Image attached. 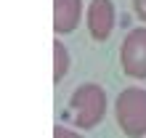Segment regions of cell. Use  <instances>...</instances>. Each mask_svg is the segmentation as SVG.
<instances>
[{"label":"cell","mask_w":146,"mask_h":138,"mask_svg":"<svg viewBox=\"0 0 146 138\" xmlns=\"http://www.w3.org/2000/svg\"><path fill=\"white\" fill-rule=\"evenodd\" d=\"M106 90L96 82H82L69 96V117L80 130H93L106 114Z\"/></svg>","instance_id":"obj_1"},{"label":"cell","mask_w":146,"mask_h":138,"mask_svg":"<svg viewBox=\"0 0 146 138\" xmlns=\"http://www.w3.org/2000/svg\"><path fill=\"white\" fill-rule=\"evenodd\" d=\"M114 119L127 138H146V90L143 88L119 90L114 101Z\"/></svg>","instance_id":"obj_2"},{"label":"cell","mask_w":146,"mask_h":138,"mask_svg":"<svg viewBox=\"0 0 146 138\" xmlns=\"http://www.w3.org/2000/svg\"><path fill=\"white\" fill-rule=\"evenodd\" d=\"M119 66L130 80H146V27H135L119 45Z\"/></svg>","instance_id":"obj_3"},{"label":"cell","mask_w":146,"mask_h":138,"mask_svg":"<svg viewBox=\"0 0 146 138\" xmlns=\"http://www.w3.org/2000/svg\"><path fill=\"white\" fill-rule=\"evenodd\" d=\"M114 21H117V8L111 0H90L88 3L85 24H88V32L96 42H106L111 37Z\"/></svg>","instance_id":"obj_4"},{"label":"cell","mask_w":146,"mask_h":138,"mask_svg":"<svg viewBox=\"0 0 146 138\" xmlns=\"http://www.w3.org/2000/svg\"><path fill=\"white\" fill-rule=\"evenodd\" d=\"M82 19V0H53V32L69 34Z\"/></svg>","instance_id":"obj_5"},{"label":"cell","mask_w":146,"mask_h":138,"mask_svg":"<svg viewBox=\"0 0 146 138\" xmlns=\"http://www.w3.org/2000/svg\"><path fill=\"white\" fill-rule=\"evenodd\" d=\"M69 66H72V56H69V50H66V45L61 40H53V82L56 85L66 77Z\"/></svg>","instance_id":"obj_6"},{"label":"cell","mask_w":146,"mask_h":138,"mask_svg":"<svg viewBox=\"0 0 146 138\" xmlns=\"http://www.w3.org/2000/svg\"><path fill=\"white\" fill-rule=\"evenodd\" d=\"M53 138H82V135L74 133V130H69V127H64V125H56L53 127Z\"/></svg>","instance_id":"obj_7"},{"label":"cell","mask_w":146,"mask_h":138,"mask_svg":"<svg viewBox=\"0 0 146 138\" xmlns=\"http://www.w3.org/2000/svg\"><path fill=\"white\" fill-rule=\"evenodd\" d=\"M133 13L138 16V21L146 24V0H133Z\"/></svg>","instance_id":"obj_8"}]
</instances>
